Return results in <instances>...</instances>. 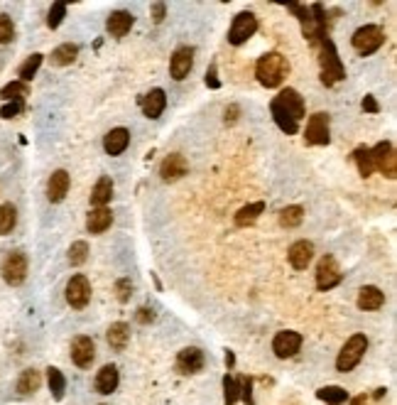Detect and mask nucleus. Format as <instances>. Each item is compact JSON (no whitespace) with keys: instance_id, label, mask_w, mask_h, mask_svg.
<instances>
[{"instance_id":"obj_1","label":"nucleus","mask_w":397,"mask_h":405,"mask_svg":"<svg viewBox=\"0 0 397 405\" xmlns=\"http://www.w3.org/2000/svg\"><path fill=\"white\" fill-rule=\"evenodd\" d=\"M287 74H290V64H287V59L282 57L280 52H268V54H263V57L257 59L255 77H257V82L263 84V86L277 88L282 82H285Z\"/></svg>"},{"instance_id":"obj_2","label":"nucleus","mask_w":397,"mask_h":405,"mask_svg":"<svg viewBox=\"0 0 397 405\" xmlns=\"http://www.w3.org/2000/svg\"><path fill=\"white\" fill-rule=\"evenodd\" d=\"M319 47H322V57H319L322 59V82L326 84V86H333V82L346 79L344 64H341L339 52H336V47H333L331 40L324 37V40L319 42Z\"/></svg>"},{"instance_id":"obj_3","label":"nucleus","mask_w":397,"mask_h":405,"mask_svg":"<svg viewBox=\"0 0 397 405\" xmlns=\"http://www.w3.org/2000/svg\"><path fill=\"white\" fill-rule=\"evenodd\" d=\"M383 42H385V32H383V27H378V25H363V27H358L356 32H353V37H350V45H353V49H356L361 57H368V54L378 52V49L383 47Z\"/></svg>"},{"instance_id":"obj_4","label":"nucleus","mask_w":397,"mask_h":405,"mask_svg":"<svg viewBox=\"0 0 397 405\" xmlns=\"http://www.w3.org/2000/svg\"><path fill=\"white\" fill-rule=\"evenodd\" d=\"M366 352H368V339H366V334H353L344 344V349H341L339 358H336V369H339L341 373L353 371L361 364V358L366 356Z\"/></svg>"},{"instance_id":"obj_5","label":"nucleus","mask_w":397,"mask_h":405,"mask_svg":"<svg viewBox=\"0 0 397 405\" xmlns=\"http://www.w3.org/2000/svg\"><path fill=\"white\" fill-rule=\"evenodd\" d=\"M0 273L8 285H23L27 278V256L23 251H10L0 265Z\"/></svg>"},{"instance_id":"obj_6","label":"nucleus","mask_w":397,"mask_h":405,"mask_svg":"<svg viewBox=\"0 0 397 405\" xmlns=\"http://www.w3.org/2000/svg\"><path fill=\"white\" fill-rule=\"evenodd\" d=\"M370 158H373V167L378 172L387 177V180H395L397 177V155L392 143L383 140L378 143L375 147H370Z\"/></svg>"},{"instance_id":"obj_7","label":"nucleus","mask_w":397,"mask_h":405,"mask_svg":"<svg viewBox=\"0 0 397 405\" xmlns=\"http://www.w3.org/2000/svg\"><path fill=\"white\" fill-rule=\"evenodd\" d=\"M257 32V18L253 15V12H238L233 20V25H231V29H228V42L231 45H243V42H248L253 35Z\"/></svg>"},{"instance_id":"obj_8","label":"nucleus","mask_w":397,"mask_h":405,"mask_svg":"<svg viewBox=\"0 0 397 405\" xmlns=\"http://www.w3.org/2000/svg\"><path fill=\"white\" fill-rule=\"evenodd\" d=\"M341 278H344V273H341L336 258H333V256H324V258L319 260V265H316V288L322 290V293H326V290L339 285Z\"/></svg>"},{"instance_id":"obj_9","label":"nucleus","mask_w":397,"mask_h":405,"mask_svg":"<svg viewBox=\"0 0 397 405\" xmlns=\"http://www.w3.org/2000/svg\"><path fill=\"white\" fill-rule=\"evenodd\" d=\"M331 135H329V113H314L307 121L304 130V143L307 145H329Z\"/></svg>"},{"instance_id":"obj_10","label":"nucleus","mask_w":397,"mask_h":405,"mask_svg":"<svg viewBox=\"0 0 397 405\" xmlns=\"http://www.w3.org/2000/svg\"><path fill=\"white\" fill-rule=\"evenodd\" d=\"M272 103L277 108H282L287 116H292L297 123L304 118V99L299 96V91H294V88H282L280 94L272 99Z\"/></svg>"},{"instance_id":"obj_11","label":"nucleus","mask_w":397,"mask_h":405,"mask_svg":"<svg viewBox=\"0 0 397 405\" xmlns=\"http://www.w3.org/2000/svg\"><path fill=\"white\" fill-rule=\"evenodd\" d=\"M88 299H91V282H88V278L74 275L66 282V302L71 307H76V310H81V307L88 305Z\"/></svg>"},{"instance_id":"obj_12","label":"nucleus","mask_w":397,"mask_h":405,"mask_svg":"<svg viewBox=\"0 0 397 405\" xmlns=\"http://www.w3.org/2000/svg\"><path fill=\"white\" fill-rule=\"evenodd\" d=\"M187 172H189V162L181 153L167 155V158L162 160V164H159V177H162L164 182H177V180H181Z\"/></svg>"},{"instance_id":"obj_13","label":"nucleus","mask_w":397,"mask_h":405,"mask_svg":"<svg viewBox=\"0 0 397 405\" xmlns=\"http://www.w3.org/2000/svg\"><path fill=\"white\" fill-rule=\"evenodd\" d=\"M94 356H96V347L91 336H76L71 341V361L79 369H88V366L94 364Z\"/></svg>"},{"instance_id":"obj_14","label":"nucleus","mask_w":397,"mask_h":405,"mask_svg":"<svg viewBox=\"0 0 397 405\" xmlns=\"http://www.w3.org/2000/svg\"><path fill=\"white\" fill-rule=\"evenodd\" d=\"M192 69H194V47L175 49V54H172V62H170L172 79L181 82V79L189 77V71H192Z\"/></svg>"},{"instance_id":"obj_15","label":"nucleus","mask_w":397,"mask_h":405,"mask_svg":"<svg viewBox=\"0 0 397 405\" xmlns=\"http://www.w3.org/2000/svg\"><path fill=\"white\" fill-rule=\"evenodd\" d=\"M299 347H302V334L299 332H277V336L272 339V352L280 358L294 356Z\"/></svg>"},{"instance_id":"obj_16","label":"nucleus","mask_w":397,"mask_h":405,"mask_svg":"<svg viewBox=\"0 0 397 405\" xmlns=\"http://www.w3.org/2000/svg\"><path fill=\"white\" fill-rule=\"evenodd\" d=\"M201 369H204V352L196 347L181 349L177 356V371L179 373H198Z\"/></svg>"},{"instance_id":"obj_17","label":"nucleus","mask_w":397,"mask_h":405,"mask_svg":"<svg viewBox=\"0 0 397 405\" xmlns=\"http://www.w3.org/2000/svg\"><path fill=\"white\" fill-rule=\"evenodd\" d=\"M287 258H290L292 268L304 270L307 265L311 263V258H314V243H311V241L292 243V246H290V253H287Z\"/></svg>"},{"instance_id":"obj_18","label":"nucleus","mask_w":397,"mask_h":405,"mask_svg":"<svg viewBox=\"0 0 397 405\" xmlns=\"http://www.w3.org/2000/svg\"><path fill=\"white\" fill-rule=\"evenodd\" d=\"M66 192H69V172L57 170L47 182V199L52 204H59L66 197Z\"/></svg>"},{"instance_id":"obj_19","label":"nucleus","mask_w":397,"mask_h":405,"mask_svg":"<svg viewBox=\"0 0 397 405\" xmlns=\"http://www.w3.org/2000/svg\"><path fill=\"white\" fill-rule=\"evenodd\" d=\"M142 103V113H145L147 118H159L164 111V106H167V94H164L162 88H152L150 94L145 96V99L140 101Z\"/></svg>"},{"instance_id":"obj_20","label":"nucleus","mask_w":397,"mask_h":405,"mask_svg":"<svg viewBox=\"0 0 397 405\" xmlns=\"http://www.w3.org/2000/svg\"><path fill=\"white\" fill-rule=\"evenodd\" d=\"M133 23H135V18L130 12L118 10V12H111V18L105 23V29H108L111 37H125L130 32V27H133Z\"/></svg>"},{"instance_id":"obj_21","label":"nucleus","mask_w":397,"mask_h":405,"mask_svg":"<svg viewBox=\"0 0 397 405\" xmlns=\"http://www.w3.org/2000/svg\"><path fill=\"white\" fill-rule=\"evenodd\" d=\"M128 145H130V130L125 128H113L103 138V150L108 155H120Z\"/></svg>"},{"instance_id":"obj_22","label":"nucleus","mask_w":397,"mask_h":405,"mask_svg":"<svg viewBox=\"0 0 397 405\" xmlns=\"http://www.w3.org/2000/svg\"><path fill=\"white\" fill-rule=\"evenodd\" d=\"M385 305V295L380 293L375 285H363L361 290H358V307L361 310H380V307Z\"/></svg>"},{"instance_id":"obj_23","label":"nucleus","mask_w":397,"mask_h":405,"mask_svg":"<svg viewBox=\"0 0 397 405\" xmlns=\"http://www.w3.org/2000/svg\"><path fill=\"white\" fill-rule=\"evenodd\" d=\"M118 381H120V376H118V369L113 364L103 366V369L96 373V391L103 395H111L113 391L118 388Z\"/></svg>"},{"instance_id":"obj_24","label":"nucleus","mask_w":397,"mask_h":405,"mask_svg":"<svg viewBox=\"0 0 397 405\" xmlns=\"http://www.w3.org/2000/svg\"><path fill=\"white\" fill-rule=\"evenodd\" d=\"M111 223H113V212L105 209V206H99V209H94V212L88 214L86 229L88 234H103L105 229H111Z\"/></svg>"},{"instance_id":"obj_25","label":"nucleus","mask_w":397,"mask_h":405,"mask_svg":"<svg viewBox=\"0 0 397 405\" xmlns=\"http://www.w3.org/2000/svg\"><path fill=\"white\" fill-rule=\"evenodd\" d=\"M108 344H111V349H116V352H123L125 347H128L130 341V327L125 322H116L108 327Z\"/></svg>"},{"instance_id":"obj_26","label":"nucleus","mask_w":397,"mask_h":405,"mask_svg":"<svg viewBox=\"0 0 397 405\" xmlns=\"http://www.w3.org/2000/svg\"><path fill=\"white\" fill-rule=\"evenodd\" d=\"M113 197V180L111 177H101L99 182H96L94 192H91V204L99 209V206H105L111 201Z\"/></svg>"},{"instance_id":"obj_27","label":"nucleus","mask_w":397,"mask_h":405,"mask_svg":"<svg viewBox=\"0 0 397 405\" xmlns=\"http://www.w3.org/2000/svg\"><path fill=\"white\" fill-rule=\"evenodd\" d=\"M263 212H265V201H253V204L238 209V214H235V223H238V226H251V223H255L257 219H260V214Z\"/></svg>"},{"instance_id":"obj_28","label":"nucleus","mask_w":397,"mask_h":405,"mask_svg":"<svg viewBox=\"0 0 397 405\" xmlns=\"http://www.w3.org/2000/svg\"><path fill=\"white\" fill-rule=\"evenodd\" d=\"M76 57H79V47H76V45H71V42H66V45H59L49 59H52L54 66H66V64H71Z\"/></svg>"},{"instance_id":"obj_29","label":"nucleus","mask_w":397,"mask_h":405,"mask_svg":"<svg viewBox=\"0 0 397 405\" xmlns=\"http://www.w3.org/2000/svg\"><path fill=\"white\" fill-rule=\"evenodd\" d=\"M27 96H29V88L23 82H10L0 88V99L5 101V103H10V101H25Z\"/></svg>"},{"instance_id":"obj_30","label":"nucleus","mask_w":397,"mask_h":405,"mask_svg":"<svg viewBox=\"0 0 397 405\" xmlns=\"http://www.w3.org/2000/svg\"><path fill=\"white\" fill-rule=\"evenodd\" d=\"M15 223H18V209L5 201V204H0V236H8L12 229H15Z\"/></svg>"},{"instance_id":"obj_31","label":"nucleus","mask_w":397,"mask_h":405,"mask_svg":"<svg viewBox=\"0 0 397 405\" xmlns=\"http://www.w3.org/2000/svg\"><path fill=\"white\" fill-rule=\"evenodd\" d=\"M40 386H42L40 371H35V369L23 371V376H20V381H18V391H20V393H23V395L35 393V391H37Z\"/></svg>"},{"instance_id":"obj_32","label":"nucleus","mask_w":397,"mask_h":405,"mask_svg":"<svg viewBox=\"0 0 397 405\" xmlns=\"http://www.w3.org/2000/svg\"><path fill=\"white\" fill-rule=\"evenodd\" d=\"M47 381H49V391H52V395L57 400H62L64 398V391H66V378H64V373L59 369H47Z\"/></svg>"},{"instance_id":"obj_33","label":"nucleus","mask_w":397,"mask_h":405,"mask_svg":"<svg viewBox=\"0 0 397 405\" xmlns=\"http://www.w3.org/2000/svg\"><path fill=\"white\" fill-rule=\"evenodd\" d=\"M353 160H356V164H358V172H361L363 177H370L373 175V158H370V147H366V145H361V147H356V153H353Z\"/></svg>"},{"instance_id":"obj_34","label":"nucleus","mask_w":397,"mask_h":405,"mask_svg":"<svg viewBox=\"0 0 397 405\" xmlns=\"http://www.w3.org/2000/svg\"><path fill=\"white\" fill-rule=\"evenodd\" d=\"M304 219V209L302 206H285L280 212V226H285V229H294V226H299Z\"/></svg>"},{"instance_id":"obj_35","label":"nucleus","mask_w":397,"mask_h":405,"mask_svg":"<svg viewBox=\"0 0 397 405\" xmlns=\"http://www.w3.org/2000/svg\"><path fill=\"white\" fill-rule=\"evenodd\" d=\"M316 398L326 400L329 405H341V403H346V400H348V393H346L344 388H339V386H326V388H322V391L316 393Z\"/></svg>"},{"instance_id":"obj_36","label":"nucleus","mask_w":397,"mask_h":405,"mask_svg":"<svg viewBox=\"0 0 397 405\" xmlns=\"http://www.w3.org/2000/svg\"><path fill=\"white\" fill-rule=\"evenodd\" d=\"M42 59H44V57H42V54H32V57L25 59L23 66H20V82L27 84L29 79L35 77L37 69H40V66H42Z\"/></svg>"},{"instance_id":"obj_37","label":"nucleus","mask_w":397,"mask_h":405,"mask_svg":"<svg viewBox=\"0 0 397 405\" xmlns=\"http://www.w3.org/2000/svg\"><path fill=\"white\" fill-rule=\"evenodd\" d=\"M223 391H226V398H223V405H235V400L240 398V388H238V378L233 376H223Z\"/></svg>"},{"instance_id":"obj_38","label":"nucleus","mask_w":397,"mask_h":405,"mask_svg":"<svg viewBox=\"0 0 397 405\" xmlns=\"http://www.w3.org/2000/svg\"><path fill=\"white\" fill-rule=\"evenodd\" d=\"M88 258V243L86 241H76L69 248V263L71 265H84Z\"/></svg>"},{"instance_id":"obj_39","label":"nucleus","mask_w":397,"mask_h":405,"mask_svg":"<svg viewBox=\"0 0 397 405\" xmlns=\"http://www.w3.org/2000/svg\"><path fill=\"white\" fill-rule=\"evenodd\" d=\"M64 15H66V5H64V3H54V5L49 8L47 27L49 29H57L59 25H62V20H64Z\"/></svg>"},{"instance_id":"obj_40","label":"nucleus","mask_w":397,"mask_h":405,"mask_svg":"<svg viewBox=\"0 0 397 405\" xmlns=\"http://www.w3.org/2000/svg\"><path fill=\"white\" fill-rule=\"evenodd\" d=\"M12 40H15V25L8 15H0V45H8Z\"/></svg>"},{"instance_id":"obj_41","label":"nucleus","mask_w":397,"mask_h":405,"mask_svg":"<svg viewBox=\"0 0 397 405\" xmlns=\"http://www.w3.org/2000/svg\"><path fill=\"white\" fill-rule=\"evenodd\" d=\"M25 108V101H10V103H5V106L0 108V116L3 118H15L20 116Z\"/></svg>"},{"instance_id":"obj_42","label":"nucleus","mask_w":397,"mask_h":405,"mask_svg":"<svg viewBox=\"0 0 397 405\" xmlns=\"http://www.w3.org/2000/svg\"><path fill=\"white\" fill-rule=\"evenodd\" d=\"M116 293H118V299L120 302H128L130 299V293H133V282L128 280V278H123V280L116 282Z\"/></svg>"},{"instance_id":"obj_43","label":"nucleus","mask_w":397,"mask_h":405,"mask_svg":"<svg viewBox=\"0 0 397 405\" xmlns=\"http://www.w3.org/2000/svg\"><path fill=\"white\" fill-rule=\"evenodd\" d=\"M238 388H240V398H243V403L246 405H253V398H251V378H238Z\"/></svg>"},{"instance_id":"obj_44","label":"nucleus","mask_w":397,"mask_h":405,"mask_svg":"<svg viewBox=\"0 0 397 405\" xmlns=\"http://www.w3.org/2000/svg\"><path fill=\"white\" fill-rule=\"evenodd\" d=\"M206 86H211V88L221 86V82L216 79V64H211V69L206 71Z\"/></svg>"},{"instance_id":"obj_45","label":"nucleus","mask_w":397,"mask_h":405,"mask_svg":"<svg viewBox=\"0 0 397 405\" xmlns=\"http://www.w3.org/2000/svg\"><path fill=\"white\" fill-rule=\"evenodd\" d=\"M152 319H155V312L152 310H147V307H140V310H138V322L140 324H147V322H152Z\"/></svg>"},{"instance_id":"obj_46","label":"nucleus","mask_w":397,"mask_h":405,"mask_svg":"<svg viewBox=\"0 0 397 405\" xmlns=\"http://www.w3.org/2000/svg\"><path fill=\"white\" fill-rule=\"evenodd\" d=\"M363 111H368V113H378V111H380L378 101H375L373 96H366V99H363Z\"/></svg>"},{"instance_id":"obj_47","label":"nucleus","mask_w":397,"mask_h":405,"mask_svg":"<svg viewBox=\"0 0 397 405\" xmlns=\"http://www.w3.org/2000/svg\"><path fill=\"white\" fill-rule=\"evenodd\" d=\"M152 10H155V23H162L164 12H167V5H164V3H155V5H152Z\"/></svg>"},{"instance_id":"obj_48","label":"nucleus","mask_w":397,"mask_h":405,"mask_svg":"<svg viewBox=\"0 0 397 405\" xmlns=\"http://www.w3.org/2000/svg\"><path fill=\"white\" fill-rule=\"evenodd\" d=\"M235 116H238V106L226 108V121H235Z\"/></svg>"},{"instance_id":"obj_49","label":"nucleus","mask_w":397,"mask_h":405,"mask_svg":"<svg viewBox=\"0 0 397 405\" xmlns=\"http://www.w3.org/2000/svg\"><path fill=\"white\" fill-rule=\"evenodd\" d=\"M366 403H368V398H366V395H358V398L350 400V405H366Z\"/></svg>"}]
</instances>
